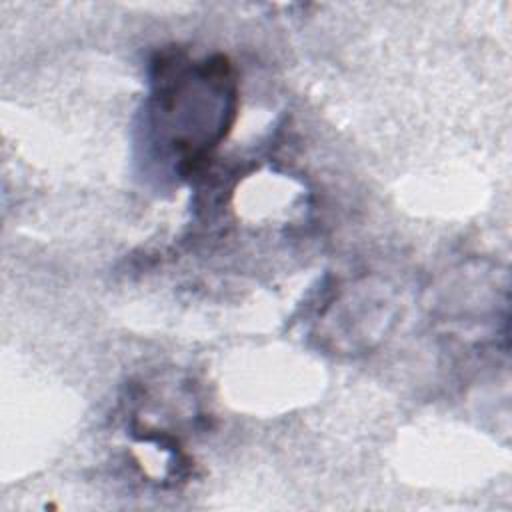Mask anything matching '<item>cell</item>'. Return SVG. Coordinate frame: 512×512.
I'll return each mask as SVG.
<instances>
[{
	"label": "cell",
	"mask_w": 512,
	"mask_h": 512,
	"mask_svg": "<svg viewBox=\"0 0 512 512\" xmlns=\"http://www.w3.org/2000/svg\"><path fill=\"white\" fill-rule=\"evenodd\" d=\"M236 82L226 58L190 62L160 58L154 76L152 118L160 138L178 156V172L194 170L230 130Z\"/></svg>",
	"instance_id": "6da1fadb"
}]
</instances>
